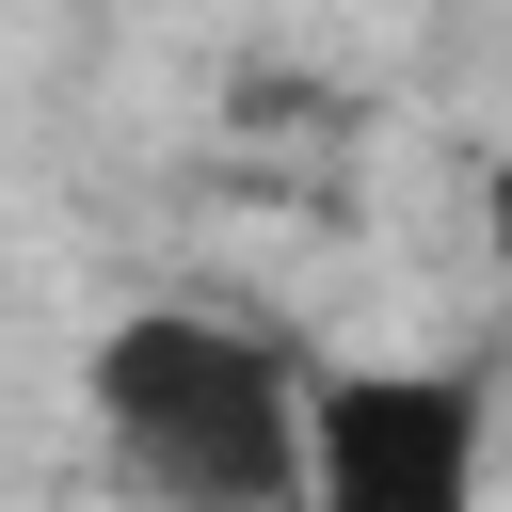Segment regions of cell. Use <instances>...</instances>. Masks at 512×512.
<instances>
[{
  "label": "cell",
  "instance_id": "6da1fadb",
  "mask_svg": "<svg viewBox=\"0 0 512 512\" xmlns=\"http://www.w3.org/2000/svg\"><path fill=\"white\" fill-rule=\"evenodd\" d=\"M80 416L128 512H304V352L224 304H128L80 352Z\"/></svg>",
  "mask_w": 512,
  "mask_h": 512
},
{
  "label": "cell",
  "instance_id": "7a4b0ae2",
  "mask_svg": "<svg viewBox=\"0 0 512 512\" xmlns=\"http://www.w3.org/2000/svg\"><path fill=\"white\" fill-rule=\"evenodd\" d=\"M304 512H496V384L448 352L304 368Z\"/></svg>",
  "mask_w": 512,
  "mask_h": 512
},
{
  "label": "cell",
  "instance_id": "3957f363",
  "mask_svg": "<svg viewBox=\"0 0 512 512\" xmlns=\"http://www.w3.org/2000/svg\"><path fill=\"white\" fill-rule=\"evenodd\" d=\"M480 256H496V288H512V144H496V176H480Z\"/></svg>",
  "mask_w": 512,
  "mask_h": 512
}]
</instances>
